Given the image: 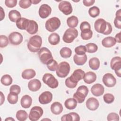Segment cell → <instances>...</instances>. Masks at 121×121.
<instances>
[{
	"label": "cell",
	"mask_w": 121,
	"mask_h": 121,
	"mask_svg": "<svg viewBox=\"0 0 121 121\" xmlns=\"http://www.w3.org/2000/svg\"><path fill=\"white\" fill-rule=\"evenodd\" d=\"M42 44V39L40 36L35 35L30 38L27 43L28 50L33 52H38Z\"/></svg>",
	"instance_id": "obj_1"
},
{
	"label": "cell",
	"mask_w": 121,
	"mask_h": 121,
	"mask_svg": "<svg viewBox=\"0 0 121 121\" xmlns=\"http://www.w3.org/2000/svg\"><path fill=\"white\" fill-rule=\"evenodd\" d=\"M38 54L40 61L44 64H48L53 60V57L51 51L46 47L40 48L38 52Z\"/></svg>",
	"instance_id": "obj_2"
},
{
	"label": "cell",
	"mask_w": 121,
	"mask_h": 121,
	"mask_svg": "<svg viewBox=\"0 0 121 121\" xmlns=\"http://www.w3.org/2000/svg\"><path fill=\"white\" fill-rule=\"evenodd\" d=\"M88 89L86 86L82 85L79 86L76 93L73 95V98H75L78 103H82L85 100L86 97L88 93Z\"/></svg>",
	"instance_id": "obj_3"
},
{
	"label": "cell",
	"mask_w": 121,
	"mask_h": 121,
	"mask_svg": "<svg viewBox=\"0 0 121 121\" xmlns=\"http://www.w3.org/2000/svg\"><path fill=\"white\" fill-rule=\"evenodd\" d=\"M70 69V67L69 63L66 61H62L58 65L56 73L58 77L63 78L69 74Z\"/></svg>",
	"instance_id": "obj_4"
},
{
	"label": "cell",
	"mask_w": 121,
	"mask_h": 121,
	"mask_svg": "<svg viewBox=\"0 0 121 121\" xmlns=\"http://www.w3.org/2000/svg\"><path fill=\"white\" fill-rule=\"evenodd\" d=\"M60 24V19L54 17L50 18L46 21L45 26L47 30L50 32H53L59 28Z\"/></svg>",
	"instance_id": "obj_5"
},
{
	"label": "cell",
	"mask_w": 121,
	"mask_h": 121,
	"mask_svg": "<svg viewBox=\"0 0 121 121\" xmlns=\"http://www.w3.org/2000/svg\"><path fill=\"white\" fill-rule=\"evenodd\" d=\"M78 36V31L75 28H69L67 29L62 37L63 41L66 43H72Z\"/></svg>",
	"instance_id": "obj_6"
},
{
	"label": "cell",
	"mask_w": 121,
	"mask_h": 121,
	"mask_svg": "<svg viewBox=\"0 0 121 121\" xmlns=\"http://www.w3.org/2000/svg\"><path fill=\"white\" fill-rule=\"evenodd\" d=\"M43 81L51 88H55L59 85L57 79L50 73H45L43 77Z\"/></svg>",
	"instance_id": "obj_7"
},
{
	"label": "cell",
	"mask_w": 121,
	"mask_h": 121,
	"mask_svg": "<svg viewBox=\"0 0 121 121\" xmlns=\"http://www.w3.org/2000/svg\"><path fill=\"white\" fill-rule=\"evenodd\" d=\"M43 110L41 107L34 106L31 108L30 111L28 116L29 119L31 121H36L43 115Z\"/></svg>",
	"instance_id": "obj_8"
},
{
	"label": "cell",
	"mask_w": 121,
	"mask_h": 121,
	"mask_svg": "<svg viewBox=\"0 0 121 121\" xmlns=\"http://www.w3.org/2000/svg\"><path fill=\"white\" fill-rule=\"evenodd\" d=\"M111 69L114 70L115 74L119 77H121V58L120 57H114L112 58L110 62Z\"/></svg>",
	"instance_id": "obj_9"
},
{
	"label": "cell",
	"mask_w": 121,
	"mask_h": 121,
	"mask_svg": "<svg viewBox=\"0 0 121 121\" xmlns=\"http://www.w3.org/2000/svg\"><path fill=\"white\" fill-rule=\"evenodd\" d=\"M59 10L65 15H69L72 12V7L71 3L68 1H61L58 6Z\"/></svg>",
	"instance_id": "obj_10"
},
{
	"label": "cell",
	"mask_w": 121,
	"mask_h": 121,
	"mask_svg": "<svg viewBox=\"0 0 121 121\" xmlns=\"http://www.w3.org/2000/svg\"><path fill=\"white\" fill-rule=\"evenodd\" d=\"M10 43L13 45H17L20 44L23 41V35L19 32H13L10 33L9 36Z\"/></svg>",
	"instance_id": "obj_11"
},
{
	"label": "cell",
	"mask_w": 121,
	"mask_h": 121,
	"mask_svg": "<svg viewBox=\"0 0 121 121\" xmlns=\"http://www.w3.org/2000/svg\"><path fill=\"white\" fill-rule=\"evenodd\" d=\"M102 80L104 85L108 87L114 86L116 83V79L115 77L112 74L109 73H106L103 76Z\"/></svg>",
	"instance_id": "obj_12"
},
{
	"label": "cell",
	"mask_w": 121,
	"mask_h": 121,
	"mask_svg": "<svg viewBox=\"0 0 121 121\" xmlns=\"http://www.w3.org/2000/svg\"><path fill=\"white\" fill-rule=\"evenodd\" d=\"M107 27V22L103 18L97 19L95 22V30L99 33L103 34Z\"/></svg>",
	"instance_id": "obj_13"
},
{
	"label": "cell",
	"mask_w": 121,
	"mask_h": 121,
	"mask_svg": "<svg viewBox=\"0 0 121 121\" xmlns=\"http://www.w3.org/2000/svg\"><path fill=\"white\" fill-rule=\"evenodd\" d=\"M85 74V72L81 69H77L74 71L69 78L71 81L78 84L79 81L83 78Z\"/></svg>",
	"instance_id": "obj_14"
},
{
	"label": "cell",
	"mask_w": 121,
	"mask_h": 121,
	"mask_svg": "<svg viewBox=\"0 0 121 121\" xmlns=\"http://www.w3.org/2000/svg\"><path fill=\"white\" fill-rule=\"evenodd\" d=\"M38 12L40 17L42 18H46L51 14L52 8L49 5L46 4H43L40 7Z\"/></svg>",
	"instance_id": "obj_15"
},
{
	"label": "cell",
	"mask_w": 121,
	"mask_h": 121,
	"mask_svg": "<svg viewBox=\"0 0 121 121\" xmlns=\"http://www.w3.org/2000/svg\"><path fill=\"white\" fill-rule=\"evenodd\" d=\"M52 99V94L49 91L42 93L39 96V102L41 104H45L50 103Z\"/></svg>",
	"instance_id": "obj_16"
},
{
	"label": "cell",
	"mask_w": 121,
	"mask_h": 121,
	"mask_svg": "<svg viewBox=\"0 0 121 121\" xmlns=\"http://www.w3.org/2000/svg\"><path fill=\"white\" fill-rule=\"evenodd\" d=\"M86 106L88 109L91 111H95L99 107V102L97 99L94 97L88 98L86 104Z\"/></svg>",
	"instance_id": "obj_17"
},
{
	"label": "cell",
	"mask_w": 121,
	"mask_h": 121,
	"mask_svg": "<svg viewBox=\"0 0 121 121\" xmlns=\"http://www.w3.org/2000/svg\"><path fill=\"white\" fill-rule=\"evenodd\" d=\"M91 92L95 96H100L104 94V88L102 85L97 83L94 85L92 86Z\"/></svg>",
	"instance_id": "obj_18"
},
{
	"label": "cell",
	"mask_w": 121,
	"mask_h": 121,
	"mask_svg": "<svg viewBox=\"0 0 121 121\" xmlns=\"http://www.w3.org/2000/svg\"><path fill=\"white\" fill-rule=\"evenodd\" d=\"M41 87V83L37 79H32L28 83V87L30 91L36 92L39 90Z\"/></svg>",
	"instance_id": "obj_19"
},
{
	"label": "cell",
	"mask_w": 121,
	"mask_h": 121,
	"mask_svg": "<svg viewBox=\"0 0 121 121\" xmlns=\"http://www.w3.org/2000/svg\"><path fill=\"white\" fill-rule=\"evenodd\" d=\"M38 30V26L36 21L33 20H29L26 31L30 35L36 34Z\"/></svg>",
	"instance_id": "obj_20"
},
{
	"label": "cell",
	"mask_w": 121,
	"mask_h": 121,
	"mask_svg": "<svg viewBox=\"0 0 121 121\" xmlns=\"http://www.w3.org/2000/svg\"><path fill=\"white\" fill-rule=\"evenodd\" d=\"M63 106L61 104L58 102L53 103L51 106V111L55 115L60 114L63 111Z\"/></svg>",
	"instance_id": "obj_21"
},
{
	"label": "cell",
	"mask_w": 121,
	"mask_h": 121,
	"mask_svg": "<svg viewBox=\"0 0 121 121\" xmlns=\"http://www.w3.org/2000/svg\"><path fill=\"white\" fill-rule=\"evenodd\" d=\"M84 82L88 84H90L94 82L96 79V75L92 71H88L85 74L83 78Z\"/></svg>",
	"instance_id": "obj_22"
},
{
	"label": "cell",
	"mask_w": 121,
	"mask_h": 121,
	"mask_svg": "<svg viewBox=\"0 0 121 121\" xmlns=\"http://www.w3.org/2000/svg\"><path fill=\"white\" fill-rule=\"evenodd\" d=\"M87 59L86 55L84 54L83 55L75 54L73 57V60L74 63L77 65H83L86 61Z\"/></svg>",
	"instance_id": "obj_23"
},
{
	"label": "cell",
	"mask_w": 121,
	"mask_h": 121,
	"mask_svg": "<svg viewBox=\"0 0 121 121\" xmlns=\"http://www.w3.org/2000/svg\"><path fill=\"white\" fill-rule=\"evenodd\" d=\"M116 42L114 38L112 36H108L102 40V44L106 48H110L114 46Z\"/></svg>",
	"instance_id": "obj_24"
},
{
	"label": "cell",
	"mask_w": 121,
	"mask_h": 121,
	"mask_svg": "<svg viewBox=\"0 0 121 121\" xmlns=\"http://www.w3.org/2000/svg\"><path fill=\"white\" fill-rule=\"evenodd\" d=\"M32 103V99L30 96L26 95L22 96L20 103L21 106L24 108H28L30 107Z\"/></svg>",
	"instance_id": "obj_25"
},
{
	"label": "cell",
	"mask_w": 121,
	"mask_h": 121,
	"mask_svg": "<svg viewBox=\"0 0 121 121\" xmlns=\"http://www.w3.org/2000/svg\"><path fill=\"white\" fill-rule=\"evenodd\" d=\"M36 72L35 70L31 69H26L22 72V77L25 79H30L35 76Z\"/></svg>",
	"instance_id": "obj_26"
},
{
	"label": "cell",
	"mask_w": 121,
	"mask_h": 121,
	"mask_svg": "<svg viewBox=\"0 0 121 121\" xmlns=\"http://www.w3.org/2000/svg\"><path fill=\"white\" fill-rule=\"evenodd\" d=\"M29 21V19L25 17H21L16 22V26L20 30H26Z\"/></svg>",
	"instance_id": "obj_27"
},
{
	"label": "cell",
	"mask_w": 121,
	"mask_h": 121,
	"mask_svg": "<svg viewBox=\"0 0 121 121\" xmlns=\"http://www.w3.org/2000/svg\"><path fill=\"white\" fill-rule=\"evenodd\" d=\"M9 18L13 22H16L18 19L21 18L20 13L17 10H12L9 12Z\"/></svg>",
	"instance_id": "obj_28"
},
{
	"label": "cell",
	"mask_w": 121,
	"mask_h": 121,
	"mask_svg": "<svg viewBox=\"0 0 121 121\" xmlns=\"http://www.w3.org/2000/svg\"><path fill=\"white\" fill-rule=\"evenodd\" d=\"M77 101L75 98H69L66 100L64 103V105L69 110H73L77 107Z\"/></svg>",
	"instance_id": "obj_29"
},
{
	"label": "cell",
	"mask_w": 121,
	"mask_h": 121,
	"mask_svg": "<svg viewBox=\"0 0 121 121\" xmlns=\"http://www.w3.org/2000/svg\"><path fill=\"white\" fill-rule=\"evenodd\" d=\"M78 23V18L75 16H72L69 17H68L67 19V24L70 28H74L76 27Z\"/></svg>",
	"instance_id": "obj_30"
},
{
	"label": "cell",
	"mask_w": 121,
	"mask_h": 121,
	"mask_svg": "<svg viewBox=\"0 0 121 121\" xmlns=\"http://www.w3.org/2000/svg\"><path fill=\"white\" fill-rule=\"evenodd\" d=\"M60 41V37L59 35L56 33H53L51 34L48 37V41L49 43L53 45L58 44Z\"/></svg>",
	"instance_id": "obj_31"
},
{
	"label": "cell",
	"mask_w": 121,
	"mask_h": 121,
	"mask_svg": "<svg viewBox=\"0 0 121 121\" xmlns=\"http://www.w3.org/2000/svg\"><path fill=\"white\" fill-rule=\"evenodd\" d=\"M99 60L96 57L91 58L89 60V67L93 70H97L100 67Z\"/></svg>",
	"instance_id": "obj_32"
},
{
	"label": "cell",
	"mask_w": 121,
	"mask_h": 121,
	"mask_svg": "<svg viewBox=\"0 0 121 121\" xmlns=\"http://www.w3.org/2000/svg\"><path fill=\"white\" fill-rule=\"evenodd\" d=\"M60 56L63 58H69L72 54L71 50L68 47H63L62 48L60 51Z\"/></svg>",
	"instance_id": "obj_33"
},
{
	"label": "cell",
	"mask_w": 121,
	"mask_h": 121,
	"mask_svg": "<svg viewBox=\"0 0 121 121\" xmlns=\"http://www.w3.org/2000/svg\"><path fill=\"white\" fill-rule=\"evenodd\" d=\"M12 78L8 74H5L2 76L0 79V82L2 85L9 86L12 83Z\"/></svg>",
	"instance_id": "obj_34"
},
{
	"label": "cell",
	"mask_w": 121,
	"mask_h": 121,
	"mask_svg": "<svg viewBox=\"0 0 121 121\" xmlns=\"http://www.w3.org/2000/svg\"><path fill=\"white\" fill-rule=\"evenodd\" d=\"M16 117L17 118V120L19 121H24L27 119L28 115L25 111L21 110L17 112Z\"/></svg>",
	"instance_id": "obj_35"
},
{
	"label": "cell",
	"mask_w": 121,
	"mask_h": 121,
	"mask_svg": "<svg viewBox=\"0 0 121 121\" xmlns=\"http://www.w3.org/2000/svg\"><path fill=\"white\" fill-rule=\"evenodd\" d=\"M7 100L8 102L10 104H15L18 101V94L10 92L7 96Z\"/></svg>",
	"instance_id": "obj_36"
},
{
	"label": "cell",
	"mask_w": 121,
	"mask_h": 121,
	"mask_svg": "<svg viewBox=\"0 0 121 121\" xmlns=\"http://www.w3.org/2000/svg\"><path fill=\"white\" fill-rule=\"evenodd\" d=\"M114 24L116 28L118 29L121 28V13L120 9L116 12V17L114 20Z\"/></svg>",
	"instance_id": "obj_37"
},
{
	"label": "cell",
	"mask_w": 121,
	"mask_h": 121,
	"mask_svg": "<svg viewBox=\"0 0 121 121\" xmlns=\"http://www.w3.org/2000/svg\"><path fill=\"white\" fill-rule=\"evenodd\" d=\"M93 35V32L91 29L84 30L81 31V37L82 39L87 40L91 39Z\"/></svg>",
	"instance_id": "obj_38"
},
{
	"label": "cell",
	"mask_w": 121,
	"mask_h": 121,
	"mask_svg": "<svg viewBox=\"0 0 121 121\" xmlns=\"http://www.w3.org/2000/svg\"><path fill=\"white\" fill-rule=\"evenodd\" d=\"M89 15L92 17H95L99 16L100 14V9L96 6H93L89 8L88 10Z\"/></svg>",
	"instance_id": "obj_39"
},
{
	"label": "cell",
	"mask_w": 121,
	"mask_h": 121,
	"mask_svg": "<svg viewBox=\"0 0 121 121\" xmlns=\"http://www.w3.org/2000/svg\"><path fill=\"white\" fill-rule=\"evenodd\" d=\"M86 52L89 53H94L98 50L97 45L94 43H88L86 45Z\"/></svg>",
	"instance_id": "obj_40"
},
{
	"label": "cell",
	"mask_w": 121,
	"mask_h": 121,
	"mask_svg": "<svg viewBox=\"0 0 121 121\" xmlns=\"http://www.w3.org/2000/svg\"><path fill=\"white\" fill-rule=\"evenodd\" d=\"M46 65L48 69L52 71H54L56 70L58 66V64L55 60L53 59L48 64H47Z\"/></svg>",
	"instance_id": "obj_41"
},
{
	"label": "cell",
	"mask_w": 121,
	"mask_h": 121,
	"mask_svg": "<svg viewBox=\"0 0 121 121\" xmlns=\"http://www.w3.org/2000/svg\"><path fill=\"white\" fill-rule=\"evenodd\" d=\"M104 100L106 104H111L114 100V96L112 94L106 93L104 95Z\"/></svg>",
	"instance_id": "obj_42"
},
{
	"label": "cell",
	"mask_w": 121,
	"mask_h": 121,
	"mask_svg": "<svg viewBox=\"0 0 121 121\" xmlns=\"http://www.w3.org/2000/svg\"><path fill=\"white\" fill-rule=\"evenodd\" d=\"M31 0H20L19 1V5L22 9H27L32 4Z\"/></svg>",
	"instance_id": "obj_43"
},
{
	"label": "cell",
	"mask_w": 121,
	"mask_h": 121,
	"mask_svg": "<svg viewBox=\"0 0 121 121\" xmlns=\"http://www.w3.org/2000/svg\"><path fill=\"white\" fill-rule=\"evenodd\" d=\"M75 52L77 55H83L86 52V46L83 45L78 46L75 48Z\"/></svg>",
	"instance_id": "obj_44"
},
{
	"label": "cell",
	"mask_w": 121,
	"mask_h": 121,
	"mask_svg": "<svg viewBox=\"0 0 121 121\" xmlns=\"http://www.w3.org/2000/svg\"><path fill=\"white\" fill-rule=\"evenodd\" d=\"M9 44L8 37L4 35H0V47L4 48L6 47Z\"/></svg>",
	"instance_id": "obj_45"
},
{
	"label": "cell",
	"mask_w": 121,
	"mask_h": 121,
	"mask_svg": "<svg viewBox=\"0 0 121 121\" xmlns=\"http://www.w3.org/2000/svg\"><path fill=\"white\" fill-rule=\"evenodd\" d=\"M107 119L108 121H119V116L115 112H111L108 115Z\"/></svg>",
	"instance_id": "obj_46"
},
{
	"label": "cell",
	"mask_w": 121,
	"mask_h": 121,
	"mask_svg": "<svg viewBox=\"0 0 121 121\" xmlns=\"http://www.w3.org/2000/svg\"><path fill=\"white\" fill-rule=\"evenodd\" d=\"M21 88L20 87L17 85H12L9 88V92L14 93L17 94H19L20 93Z\"/></svg>",
	"instance_id": "obj_47"
},
{
	"label": "cell",
	"mask_w": 121,
	"mask_h": 121,
	"mask_svg": "<svg viewBox=\"0 0 121 121\" xmlns=\"http://www.w3.org/2000/svg\"><path fill=\"white\" fill-rule=\"evenodd\" d=\"M65 85L69 88H74L77 86V83H75L71 81L69 79V77L67 78L65 81Z\"/></svg>",
	"instance_id": "obj_48"
},
{
	"label": "cell",
	"mask_w": 121,
	"mask_h": 121,
	"mask_svg": "<svg viewBox=\"0 0 121 121\" xmlns=\"http://www.w3.org/2000/svg\"><path fill=\"white\" fill-rule=\"evenodd\" d=\"M5 5L9 8L15 7L17 4V0H6L5 1Z\"/></svg>",
	"instance_id": "obj_49"
},
{
	"label": "cell",
	"mask_w": 121,
	"mask_h": 121,
	"mask_svg": "<svg viewBox=\"0 0 121 121\" xmlns=\"http://www.w3.org/2000/svg\"><path fill=\"white\" fill-rule=\"evenodd\" d=\"M80 29L81 31L86 29H91V26L90 24L86 21L82 22L80 25Z\"/></svg>",
	"instance_id": "obj_50"
},
{
	"label": "cell",
	"mask_w": 121,
	"mask_h": 121,
	"mask_svg": "<svg viewBox=\"0 0 121 121\" xmlns=\"http://www.w3.org/2000/svg\"><path fill=\"white\" fill-rule=\"evenodd\" d=\"M61 121H73L72 116L69 112L68 114L63 115L61 118Z\"/></svg>",
	"instance_id": "obj_51"
},
{
	"label": "cell",
	"mask_w": 121,
	"mask_h": 121,
	"mask_svg": "<svg viewBox=\"0 0 121 121\" xmlns=\"http://www.w3.org/2000/svg\"><path fill=\"white\" fill-rule=\"evenodd\" d=\"M112 28L111 24L110 23L107 22V27H106V29L105 31V32H104V33L103 34L104 35H109L112 33Z\"/></svg>",
	"instance_id": "obj_52"
},
{
	"label": "cell",
	"mask_w": 121,
	"mask_h": 121,
	"mask_svg": "<svg viewBox=\"0 0 121 121\" xmlns=\"http://www.w3.org/2000/svg\"><path fill=\"white\" fill-rule=\"evenodd\" d=\"M95 2V0H83V3L85 6L89 7L94 4Z\"/></svg>",
	"instance_id": "obj_53"
},
{
	"label": "cell",
	"mask_w": 121,
	"mask_h": 121,
	"mask_svg": "<svg viewBox=\"0 0 121 121\" xmlns=\"http://www.w3.org/2000/svg\"><path fill=\"white\" fill-rule=\"evenodd\" d=\"M70 113L72 116L73 121H78L80 120V117L77 113L74 112H70Z\"/></svg>",
	"instance_id": "obj_54"
},
{
	"label": "cell",
	"mask_w": 121,
	"mask_h": 121,
	"mask_svg": "<svg viewBox=\"0 0 121 121\" xmlns=\"http://www.w3.org/2000/svg\"><path fill=\"white\" fill-rule=\"evenodd\" d=\"M116 42L120 43L121 42V32H119V33L117 34L115 36V37L114 38Z\"/></svg>",
	"instance_id": "obj_55"
},
{
	"label": "cell",
	"mask_w": 121,
	"mask_h": 121,
	"mask_svg": "<svg viewBox=\"0 0 121 121\" xmlns=\"http://www.w3.org/2000/svg\"><path fill=\"white\" fill-rule=\"evenodd\" d=\"M0 20L1 21L5 17V12H4V11L3 9H2V8L1 7H0Z\"/></svg>",
	"instance_id": "obj_56"
},
{
	"label": "cell",
	"mask_w": 121,
	"mask_h": 121,
	"mask_svg": "<svg viewBox=\"0 0 121 121\" xmlns=\"http://www.w3.org/2000/svg\"><path fill=\"white\" fill-rule=\"evenodd\" d=\"M0 97H1V99H0V105H1L5 101V96L2 92H0Z\"/></svg>",
	"instance_id": "obj_57"
},
{
	"label": "cell",
	"mask_w": 121,
	"mask_h": 121,
	"mask_svg": "<svg viewBox=\"0 0 121 121\" xmlns=\"http://www.w3.org/2000/svg\"><path fill=\"white\" fill-rule=\"evenodd\" d=\"M32 1V3L34 4H38V3H39L40 2H41V0H31Z\"/></svg>",
	"instance_id": "obj_58"
},
{
	"label": "cell",
	"mask_w": 121,
	"mask_h": 121,
	"mask_svg": "<svg viewBox=\"0 0 121 121\" xmlns=\"http://www.w3.org/2000/svg\"><path fill=\"white\" fill-rule=\"evenodd\" d=\"M5 121H14V119L11 117H8V118H6L5 120Z\"/></svg>",
	"instance_id": "obj_59"
}]
</instances>
